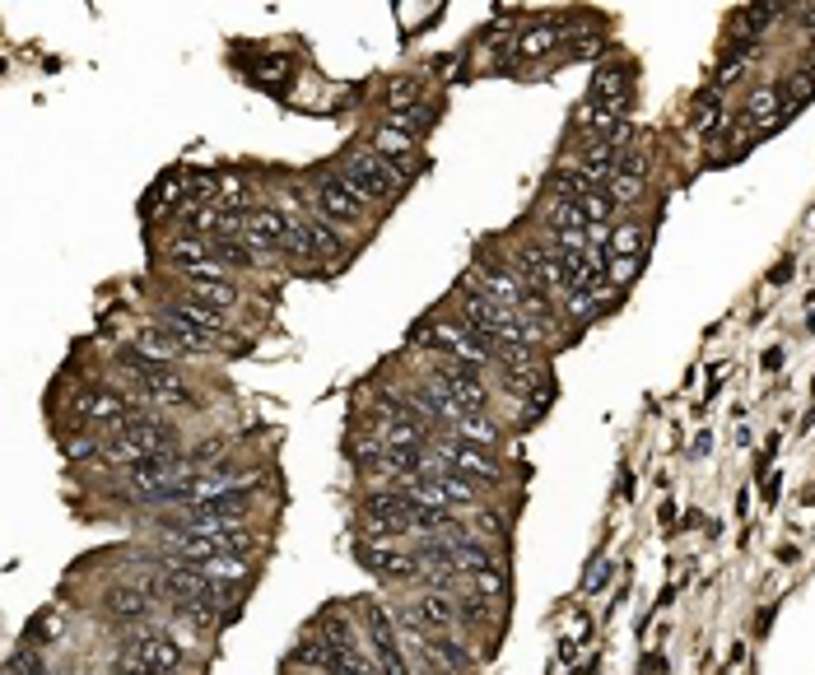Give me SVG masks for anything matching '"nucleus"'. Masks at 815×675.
Segmentation results:
<instances>
[{
    "instance_id": "nucleus-16",
    "label": "nucleus",
    "mask_w": 815,
    "mask_h": 675,
    "mask_svg": "<svg viewBox=\"0 0 815 675\" xmlns=\"http://www.w3.org/2000/svg\"><path fill=\"white\" fill-rule=\"evenodd\" d=\"M587 103H601V108H629V70L625 66H601L597 75H592Z\"/></svg>"
},
{
    "instance_id": "nucleus-29",
    "label": "nucleus",
    "mask_w": 815,
    "mask_h": 675,
    "mask_svg": "<svg viewBox=\"0 0 815 675\" xmlns=\"http://www.w3.org/2000/svg\"><path fill=\"white\" fill-rule=\"evenodd\" d=\"M587 191H597V182H592L578 163H573V168H564V173L555 177V201H583Z\"/></svg>"
},
{
    "instance_id": "nucleus-19",
    "label": "nucleus",
    "mask_w": 815,
    "mask_h": 675,
    "mask_svg": "<svg viewBox=\"0 0 815 675\" xmlns=\"http://www.w3.org/2000/svg\"><path fill=\"white\" fill-rule=\"evenodd\" d=\"M103 606H108L112 620H145L150 615V592L145 587H112L103 596Z\"/></svg>"
},
{
    "instance_id": "nucleus-39",
    "label": "nucleus",
    "mask_w": 815,
    "mask_h": 675,
    "mask_svg": "<svg viewBox=\"0 0 815 675\" xmlns=\"http://www.w3.org/2000/svg\"><path fill=\"white\" fill-rule=\"evenodd\" d=\"M429 122H434V112L424 108V103H420V108H410V112H392V126H401V131H410V135H415V140H420V131H424V126H429Z\"/></svg>"
},
{
    "instance_id": "nucleus-30",
    "label": "nucleus",
    "mask_w": 815,
    "mask_h": 675,
    "mask_svg": "<svg viewBox=\"0 0 815 675\" xmlns=\"http://www.w3.org/2000/svg\"><path fill=\"white\" fill-rule=\"evenodd\" d=\"M205 573V578H215V582H243L247 578V559L243 554H219V559H205V564H196Z\"/></svg>"
},
{
    "instance_id": "nucleus-1",
    "label": "nucleus",
    "mask_w": 815,
    "mask_h": 675,
    "mask_svg": "<svg viewBox=\"0 0 815 675\" xmlns=\"http://www.w3.org/2000/svg\"><path fill=\"white\" fill-rule=\"evenodd\" d=\"M168 443H173V429H168L163 419L131 410L122 429L103 443V461H108V466H136V461L154 457V452H168Z\"/></svg>"
},
{
    "instance_id": "nucleus-33",
    "label": "nucleus",
    "mask_w": 815,
    "mask_h": 675,
    "mask_svg": "<svg viewBox=\"0 0 815 675\" xmlns=\"http://www.w3.org/2000/svg\"><path fill=\"white\" fill-rule=\"evenodd\" d=\"M643 252V224H615L611 229V257H634Z\"/></svg>"
},
{
    "instance_id": "nucleus-46",
    "label": "nucleus",
    "mask_w": 815,
    "mask_h": 675,
    "mask_svg": "<svg viewBox=\"0 0 815 675\" xmlns=\"http://www.w3.org/2000/svg\"><path fill=\"white\" fill-rule=\"evenodd\" d=\"M606 573H611V568H606V564H601V568H597V573H592V578H587V587H592V592H597V587H601V582H606Z\"/></svg>"
},
{
    "instance_id": "nucleus-17",
    "label": "nucleus",
    "mask_w": 815,
    "mask_h": 675,
    "mask_svg": "<svg viewBox=\"0 0 815 675\" xmlns=\"http://www.w3.org/2000/svg\"><path fill=\"white\" fill-rule=\"evenodd\" d=\"M420 648L434 657V666H443V675H466L471 666H476V657H471V652H466L452 634H424Z\"/></svg>"
},
{
    "instance_id": "nucleus-35",
    "label": "nucleus",
    "mask_w": 815,
    "mask_h": 675,
    "mask_svg": "<svg viewBox=\"0 0 815 675\" xmlns=\"http://www.w3.org/2000/svg\"><path fill=\"white\" fill-rule=\"evenodd\" d=\"M387 103H392V112H410V108H420V80H392L387 84Z\"/></svg>"
},
{
    "instance_id": "nucleus-37",
    "label": "nucleus",
    "mask_w": 815,
    "mask_h": 675,
    "mask_svg": "<svg viewBox=\"0 0 815 675\" xmlns=\"http://www.w3.org/2000/svg\"><path fill=\"white\" fill-rule=\"evenodd\" d=\"M583 215H587V229H597V224H606V219L615 215V201L601 187L587 191V196H583Z\"/></svg>"
},
{
    "instance_id": "nucleus-34",
    "label": "nucleus",
    "mask_w": 815,
    "mask_h": 675,
    "mask_svg": "<svg viewBox=\"0 0 815 675\" xmlns=\"http://www.w3.org/2000/svg\"><path fill=\"white\" fill-rule=\"evenodd\" d=\"M545 219H550V233H559V229H587L583 201H555Z\"/></svg>"
},
{
    "instance_id": "nucleus-9",
    "label": "nucleus",
    "mask_w": 815,
    "mask_h": 675,
    "mask_svg": "<svg viewBox=\"0 0 815 675\" xmlns=\"http://www.w3.org/2000/svg\"><path fill=\"white\" fill-rule=\"evenodd\" d=\"M317 215H326L331 224H359V219H364V201L345 187L340 173H326L322 182H317Z\"/></svg>"
},
{
    "instance_id": "nucleus-11",
    "label": "nucleus",
    "mask_w": 815,
    "mask_h": 675,
    "mask_svg": "<svg viewBox=\"0 0 815 675\" xmlns=\"http://www.w3.org/2000/svg\"><path fill=\"white\" fill-rule=\"evenodd\" d=\"M75 415L84 419V424H108L112 433L126 424V415H131V405L122 401L117 392H103V387H89V392L75 396Z\"/></svg>"
},
{
    "instance_id": "nucleus-43",
    "label": "nucleus",
    "mask_w": 815,
    "mask_h": 675,
    "mask_svg": "<svg viewBox=\"0 0 815 675\" xmlns=\"http://www.w3.org/2000/svg\"><path fill=\"white\" fill-rule=\"evenodd\" d=\"M634 275H639V261H634V257H611V270H606V284H611V289H620V284H629V280H634Z\"/></svg>"
},
{
    "instance_id": "nucleus-3",
    "label": "nucleus",
    "mask_w": 815,
    "mask_h": 675,
    "mask_svg": "<svg viewBox=\"0 0 815 675\" xmlns=\"http://www.w3.org/2000/svg\"><path fill=\"white\" fill-rule=\"evenodd\" d=\"M429 336L452 364H466V368H485V364H499V340L494 336H480L476 326L466 322H434Z\"/></svg>"
},
{
    "instance_id": "nucleus-2",
    "label": "nucleus",
    "mask_w": 815,
    "mask_h": 675,
    "mask_svg": "<svg viewBox=\"0 0 815 675\" xmlns=\"http://www.w3.org/2000/svg\"><path fill=\"white\" fill-rule=\"evenodd\" d=\"M340 177H345V187L359 196L364 205H387L396 201V187H401V177L387 168V163L373 154V149H354V154H345V163H340Z\"/></svg>"
},
{
    "instance_id": "nucleus-28",
    "label": "nucleus",
    "mask_w": 815,
    "mask_h": 675,
    "mask_svg": "<svg viewBox=\"0 0 815 675\" xmlns=\"http://www.w3.org/2000/svg\"><path fill=\"white\" fill-rule=\"evenodd\" d=\"M215 243V257L224 270H247L257 261V247L247 243V238H210Z\"/></svg>"
},
{
    "instance_id": "nucleus-12",
    "label": "nucleus",
    "mask_w": 815,
    "mask_h": 675,
    "mask_svg": "<svg viewBox=\"0 0 815 675\" xmlns=\"http://www.w3.org/2000/svg\"><path fill=\"white\" fill-rule=\"evenodd\" d=\"M620 126H629L625 108H601V103H583L578 117H573V131L583 135L587 145H611Z\"/></svg>"
},
{
    "instance_id": "nucleus-25",
    "label": "nucleus",
    "mask_w": 815,
    "mask_h": 675,
    "mask_svg": "<svg viewBox=\"0 0 815 675\" xmlns=\"http://www.w3.org/2000/svg\"><path fill=\"white\" fill-rule=\"evenodd\" d=\"M452 433L462 438V443H476V447H494L499 443V424L489 415H457L452 419Z\"/></svg>"
},
{
    "instance_id": "nucleus-42",
    "label": "nucleus",
    "mask_w": 815,
    "mask_h": 675,
    "mask_svg": "<svg viewBox=\"0 0 815 675\" xmlns=\"http://www.w3.org/2000/svg\"><path fill=\"white\" fill-rule=\"evenodd\" d=\"M811 94H815V75H811V70H797V75H792V84H788V108H802Z\"/></svg>"
},
{
    "instance_id": "nucleus-26",
    "label": "nucleus",
    "mask_w": 815,
    "mask_h": 675,
    "mask_svg": "<svg viewBox=\"0 0 815 675\" xmlns=\"http://www.w3.org/2000/svg\"><path fill=\"white\" fill-rule=\"evenodd\" d=\"M746 117H750V131H764V126H774L778 117V89L774 84H760L746 103Z\"/></svg>"
},
{
    "instance_id": "nucleus-40",
    "label": "nucleus",
    "mask_w": 815,
    "mask_h": 675,
    "mask_svg": "<svg viewBox=\"0 0 815 675\" xmlns=\"http://www.w3.org/2000/svg\"><path fill=\"white\" fill-rule=\"evenodd\" d=\"M476 596H485V601H499V596H503L499 564H489V568H480V573H476Z\"/></svg>"
},
{
    "instance_id": "nucleus-23",
    "label": "nucleus",
    "mask_w": 815,
    "mask_h": 675,
    "mask_svg": "<svg viewBox=\"0 0 815 675\" xmlns=\"http://www.w3.org/2000/svg\"><path fill=\"white\" fill-rule=\"evenodd\" d=\"M159 326L177 340V350H182V354H205V350H210V340H205L201 331H196V326L187 322V317H177L173 308H163V312H159Z\"/></svg>"
},
{
    "instance_id": "nucleus-45",
    "label": "nucleus",
    "mask_w": 815,
    "mask_h": 675,
    "mask_svg": "<svg viewBox=\"0 0 815 675\" xmlns=\"http://www.w3.org/2000/svg\"><path fill=\"white\" fill-rule=\"evenodd\" d=\"M718 122H722V112H718V103L708 98V108H699V117H694V131H718Z\"/></svg>"
},
{
    "instance_id": "nucleus-4",
    "label": "nucleus",
    "mask_w": 815,
    "mask_h": 675,
    "mask_svg": "<svg viewBox=\"0 0 815 675\" xmlns=\"http://www.w3.org/2000/svg\"><path fill=\"white\" fill-rule=\"evenodd\" d=\"M573 261H583V257H564L555 247L536 243V247H522L513 266L536 294H555V289H569L573 284Z\"/></svg>"
},
{
    "instance_id": "nucleus-47",
    "label": "nucleus",
    "mask_w": 815,
    "mask_h": 675,
    "mask_svg": "<svg viewBox=\"0 0 815 675\" xmlns=\"http://www.w3.org/2000/svg\"><path fill=\"white\" fill-rule=\"evenodd\" d=\"M802 24H806V28H815V5H811V10H802Z\"/></svg>"
},
{
    "instance_id": "nucleus-15",
    "label": "nucleus",
    "mask_w": 815,
    "mask_h": 675,
    "mask_svg": "<svg viewBox=\"0 0 815 675\" xmlns=\"http://www.w3.org/2000/svg\"><path fill=\"white\" fill-rule=\"evenodd\" d=\"M131 662H136L140 675H168V671H177L182 652H177L173 638L150 634V638H136V648H131Z\"/></svg>"
},
{
    "instance_id": "nucleus-6",
    "label": "nucleus",
    "mask_w": 815,
    "mask_h": 675,
    "mask_svg": "<svg viewBox=\"0 0 815 675\" xmlns=\"http://www.w3.org/2000/svg\"><path fill=\"white\" fill-rule=\"evenodd\" d=\"M429 382H434L443 396H452L462 415H485L489 387H485L480 378H471V368H466V364H452V359H443V364L429 373Z\"/></svg>"
},
{
    "instance_id": "nucleus-44",
    "label": "nucleus",
    "mask_w": 815,
    "mask_h": 675,
    "mask_svg": "<svg viewBox=\"0 0 815 675\" xmlns=\"http://www.w3.org/2000/svg\"><path fill=\"white\" fill-rule=\"evenodd\" d=\"M648 154H643V149H625V159H620V173H629V177H639V182H643V177H648Z\"/></svg>"
},
{
    "instance_id": "nucleus-38",
    "label": "nucleus",
    "mask_w": 815,
    "mask_h": 675,
    "mask_svg": "<svg viewBox=\"0 0 815 675\" xmlns=\"http://www.w3.org/2000/svg\"><path fill=\"white\" fill-rule=\"evenodd\" d=\"M606 196H611L615 205H629V201H639L643 196V182L639 177H629V173H615L611 182H606Z\"/></svg>"
},
{
    "instance_id": "nucleus-32",
    "label": "nucleus",
    "mask_w": 815,
    "mask_h": 675,
    "mask_svg": "<svg viewBox=\"0 0 815 675\" xmlns=\"http://www.w3.org/2000/svg\"><path fill=\"white\" fill-rule=\"evenodd\" d=\"M611 294V284H601V289H569V303H564V312H569L573 322H583V317H592V312L601 308V298Z\"/></svg>"
},
{
    "instance_id": "nucleus-21",
    "label": "nucleus",
    "mask_w": 815,
    "mask_h": 675,
    "mask_svg": "<svg viewBox=\"0 0 815 675\" xmlns=\"http://www.w3.org/2000/svg\"><path fill=\"white\" fill-rule=\"evenodd\" d=\"M620 159H625V149H615V145H587L583 149V159H578V168H583L592 182H611L615 173H620Z\"/></svg>"
},
{
    "instance_id": "nucleus-10",
    "label": "nucleus",
    "mask_w": 815,
    "mask_h": 675,
    "mask_svg": "<svg viewBox=\"0 0 815 675\" xmlns=\"http://www.w3.org/2000/svg\"><path fill=\"white\" fill-rule=\"evenodd\" d=\"M182 471H187V457L168 447V452H154V457L126 466V480H131L136 489H163V485H177Z\"/></svg>"
},
{
    "instance_id": "nucleus-14",
    "label": "nucleus",
    "mask_w": 815,
    "mask_h": 675,
    "mask_svg": "<svg viewBox=\"0 0 815 675\" xmlns=\"http://www.w3.org/2000/svg\"><path fill=\"white\" fill-rule=\"evenodd\" d=\"M243 238L257 247V252H275V247H285V238H289V215L275 210V205H257V210L247 215Z\"/></svg>"
},
{
    "instance_id": "nucleus-31",
    "label": "nucleus",
    "mask_w": 815,
    "mask_h": 675,
    "mask_svg": "<svg viewBox=\"0 0 815 675\" xmlns=\"http://www.w3.org/2000/svg\"><path fill=\"white\" fill-rule=\"evenodd\" d=\"M559 38H564V33H559V24H536L527 38L517 42V56H545V52H555Z\"/></svg>"
},
{
    "instance_id": "nucleus-8",
    "label": "nucleus",
    "mask_w": 815,
    "mask_h": 675,
    "mask_svg": "<svg viewBox=\"0 0 815 675\" xmlns=\"http://www.w3.org/2000/svg\"><path fill=\"white\" fill-rule=\"evenodd\" d=\"M457 601L448 592H424L420 601H410L406 610V624L410 629H420V634H452L457 629Z\"/></svg>"
},
{
    "instance_id": "nucleus-5",
    "label": "nucleus",
    "mask_w": 815,
    "mask_h": 675,
    "mask_svg": "<svg viewBox=\"0 0 815 675\" xmlns=\"http://www.w3.org/2000/svg\"><path fill=\"white\" fill-rule=\"evenodd\" d=\"M438 466H448L452 475H462V480H471V485H499L503 480V466L494 461V452L489 447H476V443H462V438H448V443L434 452Z\"/></svg>"
},
{
    "instance_id": "nucleus-7",
    "label": "nucleus",
    "mask_w": 815,
    "mask_h": 675,
    "mask_svg": "<svg viewBox=\"0 0 815 675\" xmlns=\"http://www.w3.org/2000/svg\"><path fill=\"white\" fill-rule=\"evenodd\" d=\"M359 559H364L368 573H378L382 582H420V564H415V554L401 550L396 540H368L359 545Z\"/></svg>"
},
{
    "instance_id": "nucleus-36",
    "label": "nucleus",
    "mask_w": 815,
    "mask_h": 675,
    "mask_svg": "<svg viewBox=\"0 0 815 675\" xmlns=\"http://www.w3.org/2000/svg\"><path fill=\"white\" fill-rule=\"evenodd\" d=\"M10 675H47V662H42V652L33 643L10 652Z\"/></svg>"
},
{
    "instance_id": "nucleus-22",
    "label": "nucleus",
    "mask_w": 815,
    "mask_h": 675,
    "mask_svg": "<svg viewBox=\"0 0 815 675\" xmlns=\"http://www.w3.org/2000/svg\"><path fill=\"white\" fill-rule=\"evenodd\" d=\"M364 624H368V648L373 652L401 648V643H396V624H392V615H387L382 601H364Z\"/></svg>"
},
{
    "instance_id": "nucleus-18",
    "label": "nucleus",
    "mask_w": 815,
    "mask_h": 675,
    "mask_svg": "<svg viewBox=\"0 0 815 675\" xmlns=\"http://www.w3.org/2000/svg\"><path fill=\"white\" fill-rule=\"evenodd\" d=\"M308 224V247H313V261H340L345 257V243H340V233H336V224L326 215H313V219H303Z\"/></svg>"
},
{
    "instance_id": "nucleus-27",
    "label": "nucleus",
    "mask_w": 815,
    "mask_h": 675,
    "mask_svg": "<svg viewBox=\"0 0 815 675\" xmlns=\"http://www.w3.org/2000/svg\"><path fill=\"white\" fill-rule=\"evenodd\" d=\"M322 638L331 643V648H340V652H359V634H354V624L340 615V610H326L322 620Z\"/></svg>"
},
{
    "instance_id": "nucleus-24",
    "label": "nucleus",
    "mask_w": 815,
    "mask_h": 675,
    "mask_svg": "<svg viewBox=\"0 0 815 675\" xmlns=\"http://www.w3.org/2000/svg\"><path fill=\"white\" fill-rule=\"evenodd\" d=\"M191 298L205 303V308L229 312V308H238V284H233L229 275H219V280H196L191 284Z\"/></svg>"
},
{
    "instance_id": "nucleus-13",
    "label": "nucleus",
    "mask_w": 815,
    "mask_h": 675,
    "mask_svg": "<svg viewBox=\"0 0 815 675\" xmlns=\"http://www.w3.org/2000/svg\"><path fill=\"white\" fill-rule=\"evenodd\" d=\"M415 149H420V140L410 131H401V126H378V135H373V154H378L387 168H392L396 177H406L410 168H415Z\"/></svg>"
},
{
    "instance_id": "nucleus-20",
    "label": "nucleus",
    "mask_w": 815,
    "mask_h": 675,
    "mask_svg": "<svg viewBox=\"0 0 815 675\" xmlns=\"http://www.w3.org/2000/svg\"><path fill=\"white\" fill-rule=\"evenodd\" d=\"M168 308H173L177 317H187V322L196 326L210 345L224 336V312H219V308H205V303H196V298H182V303H168Z\"/></svg>"
},
{
    "instance_id": "nucleus-41",
    "label": "nucleus",
    "mask_w": 815,
    "mask_h": 675,
    "mask_svg": "<svg viewBox=\"0 0 815 675\" xmlns=\"http://www.w3.org/2000/svg\"><path fill=\"white\" fill-rule=\"evenodd\" d=\"M778 14H783L778 5H755V10H741V28H746V33H760V28L774 24Z\"/></svg>"
}]
</instances>
